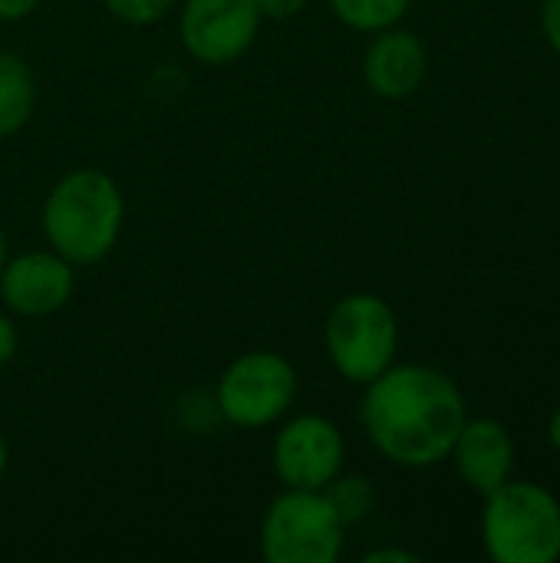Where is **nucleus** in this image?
<instances>
[{
    "mask_svg": "<svg viewBox=\"0 0 560 563\" xmlns=\"http://www.w3.org/2000/svg\"><path fill=\"white\" fill-rule=\"evenodd\" d=\"M465 419L469 406L459 383L426 363H393L363 386V432L399 468L419 472L449 462Z\"/></svg>",
    "mask_w": 560,
    "mask_h": 563,
    "instance_id": "1",
    "label": "nucleus"
},
{
    "mask_svg": "<svg viewBox=\"0 0 560 563\" xmlns=\"http://www.w3.org/2000/svg\"><path fill=\"white\" fill-rule=\"evenodd\" d=\"M122 224L125 195L109 172L92 165L59 175L40 205V231L46 247L73 267L106 261L122 238Z\"/></svg>",
    "mask_w": 560,
    "mask_h": 563,
    "instance_id": "2",
    "label": "nucleus"
},
{
    "mask_svg": "<svg viewBox=\"0 0 560 563\" xmlns=\"http://www.w3.org/2000/svg\"><path fill=\"white\" fill-rule=\"evenodd\" d=\"M482 544L495 563H558L560 501L538 482L508 478L485 495Z\"/></svg>",
    "mask_w": 560,
    "mask_h": 563,
    "instance_id": "3",
    "label": "nucleus"
},
{
    "mask_svg": "<svg viewBox=\"0 0 560 563\" xmlns=\"http://www.w3.org/2000/svg\"><path fill=\"white\" fill-rule=\"evenodd\" d=\"M323 350L347 383L366 386L396 363L399 317L380 294H347L323 320Z\"/></svg>",
    "mask_w": 560,
    "mask_h": 563,
    "instance_id": "4",
    "label": "nucleus"
},
{
    "mask_svg": "<svg viewBox=\"0 0 560 563\" xmlns=\"http://www.w3.org/2000/svg\"><path fill=\"white\" fill-rule=\"evenodd\" d=\"M297 393L300 379L284 353L248 350L221 369L211 399L224 426L257 432L287 419Z\"/></svg>",
    "mask_w": 560,
    "mask_h": 563,
    "instance_id": "5",
    "label": "nucleus"
},
{
    "mask_svg": "<svg viewBox=\"0 0 560 563\" xmlns=\"http://www.w3.org/2000/svg\"><path fill=\"white\" fill-rule=\"evenodd\" d=\"M347 525L327 492L284 488L261 518L257 544L267 563H337Z\"/></svg>",
    "mask_w": 560,
    "mask_h": 563,
    "instance_id": "6",
    "label": "nucleus"
},
{
    "mask_svg": "<svg viewBox=\"0 0 560 563\" xmlns=\"http://www.w3.org/2000/svg\"><path fill=\"white\" fill-rule=\"evenodd\" d=\"M271 465L284 488L323 492L347 465V439L340 426L320 412L281 419L271 445Z\"/></svg>",
    "mask_w": 560,
    "mask_h": 563,
    "instance_id": "7",
    "label": "nucleus"
},
{
    "mask_svg": "<svg viewBox=\"0 0 560 563\" xmlns=\"http://www.w3.org/2000/svg\"><path fill=\"white\" fill-rule=\"evenodd\" d=\"M261 10L254 0H182L178 43L201 66L238 63L261 33Z\"/></svg>",
    "mask_w": 560,
    "mask_h": 563,
    "instance_id": "8",
    "label": "nucleus"
},
{
    "mask_svg": "<svg viewBox=\"0 0 560 563\" xmlns=\"http://www.w3.org/2000/svg\"><path fill=\"white\" fill-rule=\"evenodd\" d=\"M76 294V267L53 247H33L10 254L0 271L3 310L26 320H43L59 313Z\"/></svg>",
    "mask_w": 560,
    "mask_h": 563,
    "instance_id": "9",
    "label": "nucleus"
},
{
    "mask_svg": "<svg viewBox=\"0 0 560 563\" xmlns=\"http://www.w3.org/2000/svg\"><path fill=\"white\" fill-rule=\"evenodd\" d=\"M429 76V53L426 43L413 33L396 26H386L373 33L366 53H363V82L373 96L399 102L422 89Z\"/></svg>",
    "mask_w": 560,
    "mask_h": 563,
    "instance_id": "10",
    "label": "nucleus"
},
{
    "mask_svg": "<svg viewBox=\"0 0 560 563\" xmlns=\"http://www.w3.org/2000/svg\"><path fill=\"white\" fill-rule=\"evenodd\" d=\"M515 439L498 419H465L449 462L455 465V475L485 498L515 478Z\"/></svg>",
    "mask_w": 560,
    "mask_h": 563,
    "instance_id": "11",
    "label": "nucleus"
},
{
    "mask_svg": "<svg viewBox=\"0 0 560 563\" xmlns=\"http://www.w3.org/2000/svg\"><path fill=\"white\" fill-rule=\"evenodd\" d=\"M36 109V79L30 63L13 53L0 49V139L17 135Z\"/></svg>",
    "mask_w": 560,
    "mask_h": 563,
    "instance_id": "12",
    "label": "nucleus"
},
{
    "mask_svg": "<svg viewBox=\"0 0 560 563\" xmlns=\"http://www.w3.org/2000/svg\"><path fill=\"white\" fill-rule=\"evenodd\" d=\"M409 3L413 0H327L330 13L356 30V33H380L386 26H396L403 23V16L409 13Z\"/></svg>",
    "mask_w": 560,
    "mask_h": 563,
    "instance_id": "13",
    "label": "nucleus"
},
{
    "mask_svg": "<svg viewBox=\"0 0 560 563\" xmlns=\"http://www.w3.org/2000/svg\"><path fill=\"white\" fill-rule=\"evenodd\" d=\"M323 492H327L330 505L337 508V515H340V521H343L347 528L363 525V521L373 515V508H376V488H373V482L363 478V475H343V472H340Z\"/></svg>",
    "mask_w": 560,
    "mask_h": 563,
    "instance_id": "14",
    "label": "nucleus"
},
{
    "mask_svg": "<svg viewBox=\"0 0 560 563\" xmlns=\"http://www.w3.org/2000/svg\"><path fill=\"white\" fill-rule=\"evenodd\" d=\"M102 7L125 26H152L165 20L178 7V0H102Z\"/></svg>",
    "mask_w": 560,
    "mask_h": 563,
    "instance_id": "15",
    "label": "nucleus"
},
{
    "mask_svg": "<svg viewBox=\"0 0 560 563\" xmlns=\"http://www.w3.org/2000/svg\"><path fill=\"white\" fill-rule=\"evenodd\" d=\"M264 20H294L307 10L310 0H254Z\"/></svg>",
    "mask_w": 560,
    "mask_h": 563,
    "instance_id": "16",
    "label": "nucleus"
},
{
    "mask_svg": "<svg viewBox=\"0 0 560 563\" xmlns=\"http://www.w3.org/2000/svg\"><path fill=\"white\" fill-rule=\"evenodd\" d=\"M20 350V333H17V323L7 310H0V369L13 363Z\"/></svg>",
    "mask_w": 560,
    "mask_h": 563,
    "instance_id": "17",
    "label": "nucleus"
},
{
    "mask_svg": "<svg viewBox=\"0 0 560 563\" xmlns=\"http://www.w3.org/2000/svg\"><path fill=\"white\" fill-rule=\"evenodd\" d=\"M541 30L548 46L560 56V0H545L541 3Z\"/></svg>",
    "mask_w": 560,
    "mask_h": 563,
    "instance_id": "18",
    "label": "nucleus"
},
{
    "mask_svg": "<svg viewBox=\"0 0 560 563\" xmlns=\"http://www.w3.org/2000/svg\"><path fill=\"white\" fill-rule=\"evenodd\" d=\"M422 558L416 551L406 548H376L370 554H363V563H419Z\"/></svg>",
    "mask_w": 560,
    "mask_h": 563,
    "instance_id": "19",
    "label": "nucleus"
},
{
    "mask_svg": "<svg viewBox=\"0 0 560 563\" xmlns=\"http://www.w3.org/2000/svg\"><path fill=\"white\" fill-rule=\"evenodd\" d=\"M36 7H40V0H0V23H20Z\"/></svg>",
    "mask_w": 560,
    "mask_h": 563,
    "instance_id": "20",
    "label": "nucleus"
},
{
    "mask_svg": "<svg viewBox=\"0 0 560 563\" xmlns=\"http://www.w3.org/2000/svg\"><path fill=\"white\" fill-rule=\"evenodd\" d=\"M548 442H551V449L560 455V406L554 409L551 422H548Z\"/></svg>",
    "mask_w": 560,
    "mask_h": 563,
    "instance_id": "21",
    "label": "nucleus"
},
{
    "mask_svg": "<svg viewBox=\"0 0 560 563\" xmlns=\"http://www.w3.org/2000/svg\"><path fill=\"white\" fill-rule=\"evenodd\" d=\"M7 462H10V449H7V439H3V432H0V482H3V475H7Z\"/></svg>",
    "mask_w": 560,
    "mask_h": 563,
    "instance_id": "22",
    "label": "nucleus"
},
{
    "mask_svg": "<svg viewBox=\"0 0 560 563\" xmlns=\"http://www.w3.org/2000/svg\"><path fill=\"white\" fill-rule=\"evenodd\" d=\"M7 257H10V241H7V231L0 228V271H3V264H7Z\"/></svg>",
    "mask_w": 560,
    "mask_h": 563,
    "instance_id": "23",
    "label": "nucleus"
}]
</instances>
